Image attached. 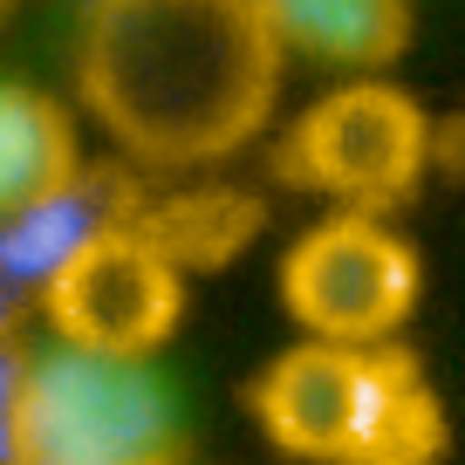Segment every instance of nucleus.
Listing matches in <instances>:
<instances>
[{
    "label": "nucleus",
    "mask_w": 465,
    "mask_h": 465,
    "mask_svg": "<svg viewBox=\"0 0 465 465\" xmlns=\"http://www.w3.org/2000/svg\"><path fill=\"white\" fill-rule=\"evenodd\" d=\"M83 103L158 172L232 158L274 110L281 48L253 0H96L75 48Z\"/></svg>",
    "instance_id": "obj_1"
},
{
    "label": "nucleus",
    "mask_w": 465,
    "mask_h": 465,
    "mask_svg": "<svg viewBox=\"0 0 465 465\" xmlns=\"http://www.w3.org/2000/svg\"><path fill=\"white\" fill-rule=\"evenodd\" d=\"M261 431L308 465H438L445 418L391 342H294L253 383Z\"/></svg>",
    "instance_id": "obj_2"
},
{
    "label": "nucleus",
    "mask_w": 465,
    "mask_h": 465,
    "mask_svg": "<svg viewBox=\"0 0 465 465\" xmlns=\"http://www.w3.org/2000/svg\"><path fill=\"white\" fill-rule=\"evenodd\" d=\"M178 451V404L151 356L48 342L21 377L15 465H151Z\"/></svg>",
    "instance_id": "obj_3"
},
{
    "label": "nucleus",
    "mask_w": 465,
    "mask_h": 465,
    "mask_svg": "<svg viewBox=\"0 0 465 465\" xmlns=\"http://www.w3.org/2000/svg\"><path fill=\"white\" fill-rule=\"evenodd\" d=\"M281 302L315 342H391L418 308V253L383 213H342L308 226L281 261Z\"/></svg>",
    "instance_id": "obj_4"
},
{
    "label": "nucleus",
    "mask_w": 465,
    "mask_h": 465,
    "mask_svg": "<svg viewBox=\"0 0 465 465\" xmlns=\"http://www.w3.org/2000/svg\"><path fill=\"white\" fill-rule=\"evenodd\" d=\"M431 124L424 110L391 83H342L294 124L288 137V172L302 185L329 192L342 213H391L418 192Z\"/></svg>",
    "instance_id": "obj_5"
},
{
    "label": "nucleus",
    "mask_w": 465,
    "mask_h": 465,
    "mask_svg": "<svg viewBox=\"0 0 465 465\" xmlns=\"http://www.w3.org/2000/svg\"><path fill=\"white\" fill-rule=\"evenodd\" d=\"M35 302L48 308L62 342L110 349V356H151L178 329L185 267L158 240H144L137 226H116V232H103L96 247L75 253Z\"/></svg>",
    "instance_id": "obj_6"
},
{
    "label": "nucleus",
    "mask_w": 465,
    "mask_h": 465,
    "mask_svg": "<svg viewBox=\"0 0 465 465\" xmlns=\"http://www.w3.org/2000/svg\"><path fill=\"white\" fill-rule=\"evenodd\" d=\"M137 205H144V185H131L124 172H89V164H75L69 178L35 192L28 205L0 213V281H7L21 302L42 294L83 247H96L103 232H116V226H131Z\"/></svg>",
    "instance_id": "obj_7"
},
{
    "label": "nucleus",
    "mask_w": 465,
    "mask_h": 465,
    "mask_svg": "<svg viewBox=\"0 0 465 465\" xmlns=\"http://www.w3.org/2000/svg\"><path fill=\"white\" fill-rule=\"evenodd\" d=\"M267 42L288 55L329 62L349 75H377L411 42V0H253Z\"/></svg>",
    "instance_id": "obj_8"
},
{
    "label": "nucleus",
    "mask_w": 465,
    "mask_h": 465,
    "mask_svg": "<svg viewBox=\"0 0 465 465\" xmlns=\"http://www.w3.org/2000/svg\"><path fill=\"white\" fill-rule=\"evenodd\" d=\"M75 164H83V151H75L69 110L28 83H0V213L28 205Z\"/></svg>",
    "instance_id": "obj_9"
},
{
    "label": "nucleus",
    "mask_w": 465,
    "mask_h": 465,
    "mask_svg": "<svg viewBox=\"0 0 465 465\" xmlns=\"http://www.w3.org/2000/svg\"><path fill=\"white\" fill-rule=\"evenodd\" d=\"M21 377H28V349L0 335V465L21 459Z\"/></svg>",
    "instance_id": "obj_10"
},
{
    "label": "nucleus",
    "mask_w": 465,
    "mask_h": 465,
    "mask_svg": "<svg viewBox=\"0 0 465 465\" xmlns=\"http://www.w3.org/2000/svg\"><path fill=\"white\" fill-rule=\"evenodd\" d=\"M15 308H21V294L0 281V335H15Z\"/></svg>",
    "instance_id": "obj_11"
},
{
    "label": "nucleus",
    "mask_w": 465,
    "mask_h": 465,
    "mask_svg": "<svg viewBox=\"0 0 465 465\" xmlns=\"http://www.w3.org/2000/svg\"><path fill=\"white\" fill-rule=\"evenodd\" d=\"M7 7H15V0H0V15H7Z\"/></svg>",
    "instance_id": "obj_12"
},
{
    "label": "nucleus",
    "mask_w": 465,
    "mask_h": 465,
    "mask_svg": "<svg viewBox=\"0 0 465 465\" xmlns=\"http://www.w3.org/2000/svg\"><path fill=\"white\" fill-rule=\"evenodd\" d=\"M151 465H172V459H151Z\"/></svg>",
    "instance_id": "obj_13"
}]
</instances>
